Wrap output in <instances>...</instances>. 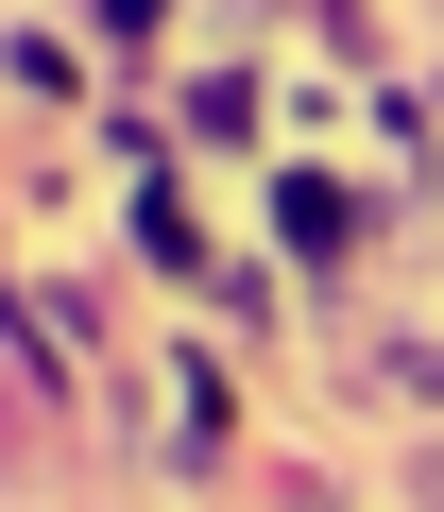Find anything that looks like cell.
Listing matches in <instances>:
<instances>
[{"label": "cell", "instance_id": "5b68a950", "mask_svg": "<svg viewBox=\"0 0 444 512\" xmlns=\"http://www.w3.org/2000/svg\"><path fill=\"white\" fill-rule=\"evenodd\" d=\"M342 393H376V410H444V342H427V325H393V342H359V359H342Z\"/></svg>", "mask_w": 444, "mask_h": 512}, {"label": "cell", "instance_id": "7a4b0ae2", "mask_svg": "<svg viewBox=\"0 0 444 512\" xmlns=\"http://www.w3.org/2000/svg\"><path fill=\"white\" fill-rule=\"evenodd\" d=\"M171 137H188V154H257V137H274V86H257V69H188V86H171Z\"/></svg>", "mask_w": 444, "mask_h": 512}, {"label": "cell", "instance_id": "8992f818", "mask_svg": "<svg viewBox=\"0 0 444 512\" xmlns=\"http://www.w3.org/2000/svg\"><path fill=\"white\" fill-rule=\"evenodd\" d=\"M0 69H18L35 103H86V52H69V35H0Z\"/></svg>", "mask_w": 444, "mask_h": 512}, {"label": "cell", "instance_id": "9c48e42d", "mask_svg": "<svg viewBox=\"0 0 444 512\" xmlns=\"http://www.w3.org/2000/svg\"><path fill=\"white\" fill-rule=\"evenodd\" d=\"M427 205H444V154H427Z\"/></svg>", "mask_w": 444, "mask_h": 512}, {"label": "cell", "instance_id": "ba28073f", "mask_svg": "<svg viewBox=\"0 0 444 512\" xmlns=\"http://www.w3.org/2000/svg\"><path fill=\"white\" fill-rule=\"evenodd\" d=\"M410 512H444V444H410Z\"/></svg>", "mask_w": 444, "mask_h": 512}, {"label": "cell", "instance_id": "3957f363", "mask_svg": "<svg viewBox=\"0 0 444 512\" xmlns=\"http://www.w3.org/2000/svg\"><path fill=\"white\" fill-rule=\"evenodd\" d=\"M18 308H35V342H52L69 376H103V342H120V291H103V274H35Z\"/></svg>", "mask_w": 444, "mask_h": 512}, {"label": "cell", "instance_id": "52a82bcc", "mask_svg": "<svg viewBox=\"0 0 444 512\" xmlns=\"http://www.w3.org/2000/svg\"><path fill=\"white\" fill-rule=\"evenodd\" d=\"M359 120H376V154H427V137H444V120H427V86H393V69L359 86Z\"/></svg>", "mask_w": 444, "mask_h": 512}, {"label": "cell", "instance_id": "6da1fadb", "mask_svg": "<svg viewBox=\"0 0 444 512\" xmlns=\"http://www.w3.org/2000/svg\"><path fill=\"white\" fill-rule=\"evenodd\" d=\"M274 239L308 256V274H342V256L376 239V188H342V171H274Z\"/></svg>", "mask_w": 444, "mask_h": 512}, {"label": "cell", "instance_id": "277c9868", "mask_svg": "<svg viewBox=\"0 0 444 512\" xmlns=\"http://www.w3.org/2000/svg\"><path fill=\"white\" fill-rule=\"evenodd\" d=\"M137 256H154V274H171V291H205V274H222V239H205V205H188L171 171L137 188Z\"/></svg>", "mask_w": 444, "mask_h": 512}, {"label": "cell", "instance_id": "30bf717a", "mask_svg": "<svg viewBox=\"0 0 444 512\" xmlns=\"http://www.w3.org/2000/svg\"><path fill=\"white\" fill-rule=\"evenodd\" d=\"M427 120H444V86H427Z\"/></svg>", "mask_w": 444, "mask_h": 512}]
</instances>
